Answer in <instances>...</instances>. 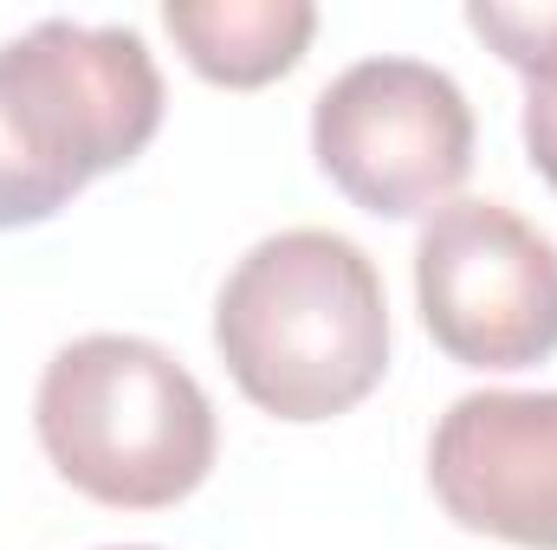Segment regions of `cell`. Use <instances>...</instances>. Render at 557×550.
Wrapping results in <instances>:
<instances>
[{
	"mask_svg": "<svg viewBox=\"0 0 557 550\" xmlns=\"http://www.w3.org/2000/svg\"><path fill=\"white\" fill-rule=\"evenodd\" d=\"M214 350L273 421L311 427L370 402L389 376V298L376 260L331 227L247 247L214 298Z\"/></svg>",
	"mask_w": 557,
	"mask_h": 550,
	"instance_id": "1",
	"label": "cell"
},
{
	"mask_svg": "<svg viewBox=\"0 0 557 550\" xmlns=\"http://www.w3.org/2000/svg\"><path fill=\"white\" fill-rule=\"evenodd\" d=\"M162 130V72L131 26L39 20L0 46V227H39Z\"/></svg>",
	"mask_w": 557,
	"mask_h": 550,
	"instance_id": "2",
	"label": "cell"
},
{
	"mask_svg": "<svg viewBox=\"0 0 557 550\" xmlns=\"http://www.w3.org/2000/svg\"><path fill=\"white\" fill-rule=\"evenodd\" d=\"M52 473L111 512L182 505L221 453L208 389L149 337L91 330L65 343L33 396Z\"/></svg>",
	"mask_w": 557,
	"mask_h": 550,
	"instance_id": "3",
	"label": "cell"
},
{
	"mask_svg": "<svg viewBox=\"0 0 557 550\" xmlns=\"http://www.w3.org/2000/svg\"><path fill=\"white\" fill-rule=\"evenodd\" d=\"M311 155L350 208L416 221L454 201L473 168V104L421 59H357L311 104Z\"/></svg>",
	"mask_w": 557,
	"mask_h": 550,
	"instance_id": "4",
	"label": "cell"
},
{
	"mask_svg": "<svg viewBox=\"0 0 557 550\" xmlns=\"http://www.w3.org/2000/svg\"><path fill=\"white\" fill-rule=\"evenodd\" d=\"M416 304L460 370H532L557 357V240L506 201L454 195L421 221Z\"/></svg>",
	"mask_w": 557,
	"mask_h": 550,
	"instance_id": "5",
	"label": "cell"
},
{
	"mask_svg": "<svg viewBox=\"0 0 557 550\" xmlns=\"http://www.w3.org/2000/svg\"><path fill=\"white\" fill-rule=\"evenodd\" d=\"M428 486L473 538L557 550V389L460 396L434 421Z\"/></svg>",
	"mask_w": 557,
	"mask_h": 550,
	"instance_id": "6",
	"label": "cell"
},
{
	"mask_svg": "<svg viewBox=\"0 0 557 550\" xmlns=\"http://www.w3.org/2000/svg\"><path fill=\"white\" fill-rule=\"evenodd\" d=\"M162 26L208 85L260 91L305 59L318 33V7L305 0H169Z\"/></svg>",
	"mask_w": 557,
	"mask_h": 550,
	"instance_id": "7",
	"label": "cell"
},
{
	"mask_svg": "<svg viewBox=\"0 0 557 550\" xmlns=\"http://www.w3.org/2000/svg\"><path fill=\"white\" fill-rule=\"evenodd\" d=\"M467 26L525 78V155L557 195V0H539V7L473 0Z\"/></svg>",
	"mask_w": 557,
	"mask_h": 550,
	"instance_id": "8",
	"label": "cell"
},
{
	"mask_svg": "<svg viewBox=\"0 0 557 550\" xmlns=\"http://www.w3.org/2000/svg\"><path fill=\"white\" fill-rule=\"evenodd\" d=\"M111 550H149V545H111Z\"/></svg>",
	"mask_w": 557,
	"mask_h": 550,
	"instance_id": "9",
	"label": "cell"
}]
</instances>
